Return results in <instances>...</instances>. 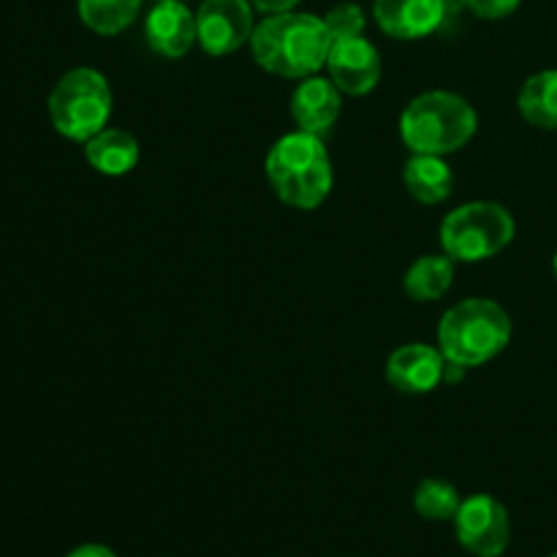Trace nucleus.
Returning a JSON list of instances; mask_svg holds the SVG:
<instances>
[{"mask_svg": "<svg viewBox=\"0 0 557 557\" xmlns=\"http://www.w3.org/2000/svg\"><path fill=\"white\" fill-rule=\"evenodd\" d=\"M455 533L462 549L476 557H500L511 542V520L506 506L487 493L462 498L455 517Z\"/></svg>", "mask_w": 557, "mask_h": 557, "instance_id": "obj_7", "label": "nucleus"}, {"mask_svg": "<svg viewBox=\"0 0 557 557\" xmlns=\"http://www.w3.org/2000/svg\"><path fill=\"white\" fill-rule=\"evenodd\" d=\"M446 357L428 343H408L386 359V381L403 395H428L444 384Z\"/></svg>", "mask_w": 557, "mask_h": 557, "instance_id": "obj_11", "label": "nucleus"}, {"mask_svg": "<svg viewBox=\"0 0 557 557\" xmlns=\"http://www.w3.org/2000/svg\"><path fill=\"white\" fill-rule=\"evenodd\" d=\"M326 71L330 79L341 87L343 96H368L381 82V54L373 41L364 36L337 38L332 41L330 58H326Z\"/></svg>", "mask_w": 557, "mask_h": 557, "instance_id": "obj_10", "label": "nucleus"}, {"mask_svg": "<svg viewBox=\"0 0 557 557\" xmlns=\"http://www.w3.org/2000/svg\"><path fill=\"white\" fill-rule=\"evenodd\" d=\"M517 223L498 201H468L455 207L441 223V248L451 261L476 264L504 253L511 245Z\"/></svg>", "mask_w": 557, "mask_h": 557, "instance_id": "obj_6", "label": "nucleus"}, {"mask_svg": "<svg viewBox=\"0 0 557 557\" xmlns=\"http://www.w3.org/2000/svg\"><path fill=\"white\" fill-rule=\"evenodd\" d=\"M553 557H557V555H553Z\"/></svg>", "mask_w": 557, "mask_h": 557, "instance_id": "obj_25", "label": "nucleus"}, {"mask_svg": "<svg viewBox=\"0 0 557 557\" xmlns=\"http://www.w3.org/2000/svg\"><path fill=\"white\" fill-rule=\"evenodd\" d=\"M343 112V92L330 76H305L292 92V117L297 131L324 136Z\"/></svg>", "mask_w": 557, "mask_h": 557, "instance_id": "obj_13", "label": "nucleus"}, {"mask_svg": "<svg viewBox=\"0 0 557 557\" xmlns=\"http://www.w3.org/2000/svg\"><path fill=\"white\" fill-rule=\"evenodd\" d=\"M460 504V493L446 479H424L413 493V509L430 522H455Z\"/></svg>", "mask_w": 557, "mask_h": 557, "instance_id": "obj_19", "label": "nucleus"}, {"mask_svg": "<svg viewBox=\"0 0 557 557\" xmlns=\"http://www.w3.org/2000/svg\"><path fill=\"white\" fill-rule=\"evenodd\" d=\"M403 183L406 190L419 205H441L455 190V172L441 156H422L411 152V158L403 166Z\"/></svg>", "mask_w": 557, "mask_h": 557, "instance_id": "obj_15", "label": "nucleus"}, {"mask_svg": "<svg viewBox=\"0 0 557 557\" xmlns=\"http://www.w3.org/2000/svg\"><path fill=\"white\" fill-rule=\"evenodd\" d=\"M462 9L476 14L479 20H506L520 9L522 0H460Z\"/></svg>", "mask_w": 557, "mask_h": 557, "instance_id": "obj_21", "label": "nucleus"}, {"mask_svg": "<svg viewBox=\"0 0 557 557\" xmlns=\"http://www.w3.org/2000/svg\"><path fill=\"white\" fill-rule=\"evenodd\" d=\"M364 11L359 9L357 3H337L335 9L326 11L324 16V25L330 30L332 41L337 38H354V36H362L364 33Z\"/></svg>", "mask_w": 557, "mask_h": 557, "instance_id": "obj_20", "label": "nucleus"}, {"mask_svg": "<svg viewBox=\"0 0 557 557\" xmlns=\"http://www.w3.org/2000/svg\"><path fill=\"white\" fill-rule=\"evenodd\" d=\"M65 557H117L114 549H109L107 544H82V547L71 549Z\"/></svg>", "mask_w": 557, "mask_h": 557, "instance_id": "obj_23", "label": "nucleus"}, {"mask_svg": "<svg viewBox=\"0 0 557 557\" xmlns=\"http://www.w3.org/2000/svg\"><path fill=\"white\" fill-rule=\"evenodd\" d=\"M79 20L98 36H117L134 25L141 0H76Z\"/></svg>", "mask_w": 557, "mask_h": 557, "instance_id": "obj_18", "label": "nucleus"}, {"mask_svg": "<svg viewBox=\"0 0 557 557\" xmlns=\"http://www.w3.org/2000/svg\"><path fill=\"white\" fill-rule=\"evenodd\" d=\"M85 158L98 174L125 177L139 163V141L123 128H103L85 141Z\"/></svg>", "mask_w": 557, "mask_h": 557, "instance_id": "obj_14", "label": "nucleus"}, {"mask_svg": "<svg viewBox=\"0 0 557 557\" xmlns=\"http://www.w3.org/2000/svg\"><path fill=\"white\" fill-rule=\"evenodd\" d=\"M112 117V87L96 69H71L49 92V120L71 141H82L107 128Z\"/></svg>", "mask_w": 557, "mask_h": 557, "instance_id": "obj_5", "label": "nucleus"}, {"mask_svg": "<svg viewBox=\"0 0 557 557\" xmlns=\"http://www.w3.org/2000/svg\"><path fill=\"white\" fill-rule=\"evenodd\" d=\"M332 36L324 25V16L299 14H272L256 25L250 36L253 60L267 74L286 76V79H305L326 69Z\"/></svg>", "mask_w": 557, "mask_h": 557, "instance_id": "obj_1", "label": "nucleus"}, {"mask_svg": "<svg viewBox=\"0 0 557 557\" xmlns=\"http://www.w3.org/2000/svg\"><path fill=\"white\" fill-rule=\"evenodd\" d=\"M479 114L468 98L449 90H430L411 98L400 114V139L411 152L451 156L476 136Z\"/></svg>", "mask_w": 557, "mask_h": 557, "instance_id": "obj_3", "label": "nucleus"}, {"mask_svg": "<svg viewBox=\"0 0 557 557\" xmlns=\"http://www.w3.org/2000/svg\"><path fill=\"white\" fill-rule=\"evenodd\" d=\"M253 11L250 0H205L196 11L199 47L212 58L237 52L256 30Z\"/></svg>", "mask_w": 557, "mask_h": 557, "instance_id": "obj_8", "label": "nucleus"}, {"mask_svg": "<svg viewBox=\"0 0 557 557\" xmlns=\"http://www.w3.org/2000/svg\"><path fill=\"white\" fill-rule=\"evenodd\" d=\"M553 270H555V277H557V253H555V261H553Z\"/></svg>", "mask_w": 557, "mask_h": 557, "instance_id": "obj_24", "label": "nucleus"}, {"mask_svg": "<svg viewBox=\"0 0 557 557\" xmlns=\"http://www.w3.org/2000/svg\"><path fill=\"white\" fill-rule=\"evenodd\" d=\"M302 0H250L256 11L272 16V14H286V11H294Z\"/></svg>", "mask_w": 557, "mask_h": 557, "instance_id": "obj_22", "label": "nucleus"}, {"mask_svg": "<svg viewBox=\"0 0 557 557\" xmlns=\"http://www.w3.org/2000/svg\"><path fill=\"white\" fill-rule=\"evenodd\" d=\"M455 264L446 253H424L413 261L403 277V288L413 302H438L455 283Z\"/></svg>", "mask_w": 557, "mask_h": 557, "instance_id": "obj_16", "label": "nucleus"}, {"mask_svg": "<svg viewBox=\"0 0 557 557\" xmlns=\"http://www.w3.org/2000/svg\"><path fill=\"white\" fill-rule=\"evenodd\" d=\"M517 109L533 128L557 131V69L528 76L517 96Z\"/></svg>", "mask_w": 557, "mask_h": 557, "instance_id": "obj_17", "label": "nucleus"}, {"mask_svg": "<svg viewBox=\"0 0 557 557\" xmlns=\"http://www.w3.org/2000/svg\"><path fill=\"white\" fill-rule=\"evenodd\" d=\"M145 36L152 52L161 58H185L194 44H199L196 14L183 0H158L145 20Z\"/></svg>", "mask_w": 557, "mask_h": 557, "instance_id": "obj_12", "label": "nucleus"}, {"mask_svg": "<svg viewBox=\"0 0 557 557\" xmlns=\"http://www.w3.org/2000/svg\"><path fill=\"white\" fill-rule=\"evenodd\" d=\"M267 180L283 205L294 210H315L330 196L335 172L321 136L292 131L267 152Z\"/></svg>", "mask_w": 557, "mask_h": 557, "instance_id": "obj_2", "label": "nucleus"}, {"mask_svg": "<svg viewBox=\"0 0 557 557\" xmlns=\"http://www.w3.org/2000/svg\"><path fill=\"white\" fill-rule=\"evenodd\" d=\"M511 341V319L504 305L471 297L451 305L438 324V348L446 362L466 370L493 362Z\"/></svg>", "mask_w": 557, "mask_h": 557, "instance_id": "obj_4", "label": "nucleus"}, {"mask_svg": "<svg viewBox=\"0 0 557 557\" xmlns=\"http://www.w3.org/2000/svg\"><path fill=\"white\" fill-rule=\"evenodd\" d=\"M460 9V0H375L373 16L389 38L417 41L433 36Z\"/></svg>", "mask_w": 557, "mask_h": 557, "instance_id": "obj_9", "label": "nucleus"}]
</instances>
